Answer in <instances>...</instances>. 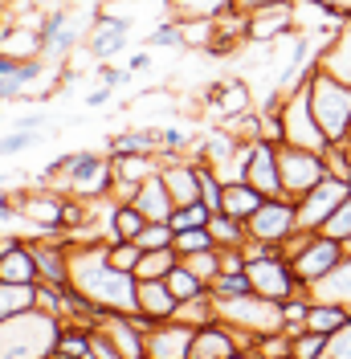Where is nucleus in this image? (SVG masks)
<instances>
[{
  "label": "nucleus",
  "instance_id": "1",
  "mask_svg": "<svg viewBox=\"0 0 351 359\" xmlns=\"http://www.w3.org/2000/svg\"><path fill=\"white\" fill-rule=\"evenodd\" d=\"M135 273L114 269L107 257V237L102 241H86V245H69V286L90 298L102 311L127 314L135 311Z\"/></svg>",
  "mask_w": 351,
  "mask_h": 359
},
{
  "label": "nucleus",
  "instance_id": "2",
  "mask_svg": "<svg viewBox=\"0 0 351 359\" xmlns=\"http://www.w3.org/2000/svg\"><path fill=\"white\" fill-rule=\"evenodd\" d=\"M66 318H53L45 311H25L0 323V359H53Z\"/></svg>",
  "mask_w": 351,
  "mask_h": 359
},
{
  "label": "nucleus",
  "instance_id": "3",
  "mask_svg": "<svg viewBox=\"0 0 351 359\" xmlns=\"http://www.w3.org/2000/svg\"><path fill=\"white\" fill-rule=\"evenodd\" d=\"M66 180L69 196H78V201H110L114 196V172H110V156H102V151H69V156H62L58 163H49V176Z\"/></svg>",
  "mask_w": 351,
  "mask_h": 359
},
{
  "label": "nucleus",
  "instance_id": "4",
  "mask_svg": "<svg viewBox=\"0 0 351 359\" xmlns=\"http://www.w3.org/2000/svg\"><path fill=\"white\" fill-rule=\"evenodd\" d=\"M307 94H310V111L319 118V127L327 131L331 143H343L351 127V86L331 78L323 69H314L307 78Z\"/></svg>",
  "mask_w": 351,
  "mask_h": 359
},
{
  "label": "nucleus",
  "instance_id": "5",
  "mask_svg": "<svg viewBox=\"0 0 351 359\" xmlns=\"http://www.w3.org/2000/svg\"><path fill=\"white\" fill-rule=\"evenodd\" d=\"M217 318H225L229 327H237L241 335L262 339L270 331H286L282 302L265 298V294H237V298H217Z\"/></svg>",
  "mask_w": 351,
  "mask_h": 359
},
{
  "label": "nucleus",
  "instance_id": "6",
  "mask_svg": "<svg viewBox=\"0 0 351 359\" xmlns=\"http://www.w3.org/2000/svg\"><path fill=\"white\" fill-rule=\"evenodd\" d=\"M278 118H282V143L307 147V151H327V147H331L327 131L319 127V118H314V111H310L307 82L278 98Z\"/></svg>",
  "mask_w": 351,
  "mask_h": 359
},
{
  "label": "nucleus",
  "instance_id": "7",
  "mask_svg": "<svg viewBox=\"0 0 351 359\" xmlns=\"http://www.w3.org/2000/svg\"><path fill=\"white\" fill-rule=\"evenodd\" d=\"M278 172H282V192L286 196H303L327 172V156L323 151H307V147H294V143H278Z\"/></svg>",
  "mask_w": 351,
  "mask_h": 359
},
{
  "label": "nucleus",
  "instance_id": "8",
  "mask_svg": "<svg viewBox=\"0 0 351 359\" xmlns=\"http://www.w3.org/2000/svg\"><path fill=\"white\" fill-rule=\"evenodd\" d=\"M245 273H249L253 294H265V298H274V302H286L290 294L303 290V282H298V273H294V266H290V257H286L282 249L245 262Z\"/></svg>",
  "mask_w": 351,
  "mask_h": 359
},
{
  "label": "nucleus",
  "instance_id": "9",
  "mask_svg": "<svg viewBox=\"0 0 351 359\" xmlns=\"http://www.w3.org/2000/svg\"><path fill=\"white\" fill-rule=\"evenodd\" d=\"M298 229V204L294 196H265L262 208L245 221V233L253 237V241H265V245H278Z\"/></svg>",
  "mask_w": 351,
  "mask_h": 359
},
{
  "label": "nucleus",
  "instance_id": "10",
  "mask_svg": "<svg viewBox=\"0 0 351 359\" xmlns=\"http://www.w3.org/2000/svg\"><path fill=\"white\" fill-rule=\"evenodd\" d=\"M66 201L69 196H58L53 188H29V192H17V212L37 233L58 237V233H66Z\"/></svg>",
  "mask_w": 351,
  "mask_h": 359
},
{
  "label": "nucleus",
  "instance_id": "11",
  "mask_svg": "<svg viewBox=\"0 0 351 359\" xmlns=\"http://www.w3.org/2000/svg\"><path fill=\"white\" fill-rule=\"evenodd\" d=\"M351 192V184L347 180H339V176H323L310 192H303L298 196V229H310V233H319L323 224H327V217L339 208V201Z\"/></svg>",
  "mask_w": 351,
  "mask_h": 359
},
{
  "label": "nucleus",
  "instance_id": "12",
  "mask_svg": "<svg viewBox=\"0 0 351 359\" xmlns=\"http://www.w3.org/2000/svg\"><path fill=\"white\" fill-rule=\"evenodd\" d=\"M249 343H253V339L241 335L237 327H229L225 318H213V323L197 327L192 359H245L249 355Z\"/></svg>",
  "mask_w": 351,
  "mask_h": 359
},
{
  "label": "nucleus",
  "instance_id": "13",
  "mask_svg": "<svg viewBox=\"0 0 351 359\" xmlns=\"http://www.w3.org/2000/svg\"><path fill=\"white\" fill-rule=\"evenodd\" d=\"M131 17H114L107 8H98L94 13V21H90V33H86V53L98 62V66H107L110 57H119L123 49H127V37H131Z\"/></svg>",
  "mask_w": 351,
  "mask_h": 359
},
{
  "label": "nucleus",
  "instance_id": "14",
  "mask_svg": "<svg viewBox=\"0 0 351 359\" xmlns=\"http://www.w3.org/2000/svg\"><path fill=\"white\" fill-rule=\"evenodd\" d=\"M343 253H347L343 241H335V237H327V233H310L307 245L290 257V266H294V273H298V282L310 286V282H319V278H323V273L343 257Z\"/></svg>",
  "mask_w": 351,
  "mask_h": 359
},
{
  "label": "nucleus",
  "instance_id": "15",
  "mask_svg": "<svg viewBox=\"0 0 351 359\" xmlns=\"http://www.w3.org/2000/svg\"><path fill=\"white\" fill-rule=\"evenodd\" d=\"M192 339H197V327L180 318H164L147 331L143 347H147V359H192Z\"/></svg>",
  "mask_w": 351,
  "mask_h": 359
},
{
  "label": "nucleus",
  "instance_id": "16",
  "mask_svg": "<svg viewBox=\"0 0 351 359\" xmlns=\"http://www.w3.org/2000/svg\"><path fill=\"white\" fill-rule=\"evenodd\" d=\"M294 29H298L294 4H270V8H258V13H245V41H253V45L282 41L286 33H294Z\"/></svg>",
  "mask_w": 351,
  "mask_h": 359
},
{
  "label": "nucleus",
  "instance_id": "17",
  "mask_svg": "<svg viewBox=\"0 0 351 359\" xmlns=\"http://www.w3.org/2000/svg\"><path fill=\"white\" fill-rule=\"evenodd\" d=\"M33 257H37V282H58V286H69V241L66 233L58 237H33L29 241Z\"/></svg>",
  "mask_w": 351,
  "mask_h": 359
},
{
  "label": "nucleus",
  "instance_id": "18",
  "mask_svg": "<svg viewBox=\"0 0 351 359\" xmlns=\"http://www.w3.org/2000/svg\"><path fill=\"white\" fill-rule=\"evenodd\" d=\"M314 66L323 69V74H331V78H339V82H347V86H351V21H343L327 41L319 45Z\"/></svg>",
  "mask_w": 351,
  "mask_h": 359
},
{
  "label": "nucleus",
  "instance_id": "19",
  "mask_svg": "<svg viewBox=\"0 0 351 359\" xmlns=\"http://www.w3.org/2000/svg\"><path fill=\"white\" fill-rule=\"evenodd\" d=\"M110 172H114V201H131L135 188L159 172V159L155 156H110Z\"/></svg>",
  "mask_w": 351,
  "mask_h": 359
},
{
  "label": "nucleus",
  "instance_id": "20",
  "mask_svg": "<svg viewBox=\"0 0 351 359\" xmlns=\"http://www.w3.org/2000/svg\"><path fill=\"white\" fill-rule=\"evenodd\" d=\"M98 331H107V339L119 347V359H147V347H143V331L135 327L127 314L119 311H107L102 318H98Z\"/></svg>",
  "mask_w": 351,
  "mask_h": 359
},
{
  "label": "nucleus",
  "instance_id": "21",
  "mask_svg": "<svg viewBox=\"0 0 351 359\" xmlns=\"http://www.w3.org/2000/svg\"><path fill=\"white\" fill-rule=\"evenodd\" d=\"M307 294L314 298V302H339V306H351V249L319 278V282H310Z\"/></svg>",
  "mask_w": 351,
  "mask_h": 359
},
{
  "label": "nucleus",
  "instance_id": "22",
  "mask_svg": "<svg viewBox=\"0 0 351 359\" xmlns=\"http://www.w3.org/2000/svg\"><path fill=\"white\" fill-rule=\"evenodd\" d=\"M131 204L147 217V221H172V212H176V201H172V192H168V184H164V176L155 172V176H147L139 188L131 192Z\"/></svg>",
  "mask_w": 351,
  "mask_h": 359
},
{
  "label": "nucleus",
  "instance_id": "23",
  "mask_svg": "<svg viewBox=\"0 0 351 359\" xmlns=\"http://www.w3.org/2000/svg\"><path fill=\"white\" fill-rule=\"evenodd\" d=\"M176 294L168 290V282L164 278H139L135 282V311L152 314L155 323H164V318H176Z\"/></svg>",
  "mask_w": 351,
  "mask_h": 359
},
{
  "label": "nucleus",
  "instance_id": "24",
  "mask_svg": "<svg viewBox=\"0 0 351 359\" xmlns=\"http://www.w3.org/2000/svg\"><path fill=\"white\" fill-rule=\"evenodd\" d=\"M102 217H107V241H119V237H123V241H135L139 229L147 224V217H143L131 201H114V196H110V208Z\"/></svg>",
  "mask_w": 351,
  "mask_h": 359
},
{
  "label": "nucleus",
  "instance_id": "25",
  "mask_svg": "<svg viewBox=\"0 0 351 359\" xmlns=\"http://www.w3.org/2000/svg\"><path fill=\"white\" fill-rule=\"evenodd\" d=\"M262 192L253 188V184H245V180H225V192H220V212H229V217H237V221H249L258 208H262Z\"/></svg>",
  "mask_w": 351,
  "mask_h": 359
},
{
  "label": "nucleus",
  "instance_id": "26",
  "mask_svg": "<svg viewBox=\"0 0 351 359\" xmlns=\"http://www.w3.org/2000/svg\"><path fill=\"white\" fill-rule=\"evenodd\" d=\"M213 102H217V118H237V114L253 111V94H249V82H237V78H229V82H217L213 90Z\"/></svg>",
  "mask_w": 351,
  "mask_h": 359
},
{
  "label": "nucleus",
  "instance_id": "27",
  "mask_svg": "<svg viewBox=\"0 0 351 359\" xmlns=\"http://www.w3.org/2000/svg\"><path fill=\"white\" fill-rule=\"evenodd\" d=\"M164 143H159V131L152 127H135V131H119L110 139V156H159Z\"/></svg>",
  "mask_w": 351,
  "mask_h": 359
},
{
  "label": "nucleus",
  "instance_id": "28",
  "mask_svg": "<svg viewBox=\"0 0 351 359\" xmlns=\"http://www.w3.org/2000/svg\"><path fill=\"white\" fill-rule=\"evenodd\" d=\"M0 282H37V257L29 241H17L8 253H0Z\"/></svg>",
  "mask_w": 351,
  "mask_h": 359
},
{
  "label": "nucleus",
  "instance_id": "29",
  "mask_svg": "<svg viewBox=\"0 0 351 359\" xmlns=\"http://www.w3.org/2000/svg\"><path fill=\"white\" fill-rule=\"evenodd\" d=\"M37 306V282H0V323Z\"/></svg>",
  "mask_w": 351,
  "mask_h": 359
},
{
  "label": "nucleus",
  "instance_id": "30",
  "mask_svg": "<svg viewBox=\"0 0 351 359\" xmlns=\"http://www.w3.org/2000/svg\"><path fill=\"white\" fill-rule=\"evenodd\" d=\"M45 74V57H25L21 69H13V74H0V102H13V98H21L25 86L29 82H37Z\"/></svg>",
  "mask_w": 351,
  "mask_h": 359
},
{
  "label": "nucleus",
  "instance_id": "31",
  "mask_svg": "<svg viewBox=\"0 0 351 359\" xmlns=\"http://www.w3.org/2000/svg\"><path fill=\"white\" fill-rule=\"evenodd\" d=\"M233 13V0H172L176 21H220Z\"/></svg>",
  "mask_w": 351,
  "mask_h": 359
},
{
  "label": "nucleus",
  "instance_id": "32",
  "mask_svg": "<svg viewBox=\"0 0 351 359\" xmlns=\"http://www.w3.org/2000/svg\"><path fill=\"white\" fill-rule=\"evenodd\" d=\"M90 335H94V327H90V323H69V318H66L53 359H90Z\"/></svg>",
  "mask_w": 351,
  "mask_h": 359
},
{
  "label": "nucleus",
  "instance_id": "33",
  "mask_svg": "<svg viewBox=\"0 0 351 359\" xmlns=\"http://www.w3.org/2000/svg\"><path fill=\"white\" fill-rule=\"evenodd\" d=\"M347 318H351V306H339V302H314V298H310V311H307V327L310 331L331 335V331H339Z\"/></svg>",
  "mask_w": 351,
  "mask_h": 359
},
{
  "label": "nucleus",
  "instance_id": "34",
  "mask_svg": "<svg viewBox=\"0 0 351 359\" xmlns=\"http://www.w3.org/2000/svg\"><path fill=\"white\" fill-rule=\"evenodd\" d=\"M176 318L188 323V327L213 323V318H217V294H213V286H208L204 294H197V298H188V302H180V306H176Z\"/></svg>",
  "mask_w": 351,
  "mask_h": 359
},
{
  "label": "nucleus",
  "instance_id": "35",
  "mask_svg": "<svg viewBox=\"0 0 351 359\" xmlns=\"http://www.w3.org/2000/svg\"><path fill=\"white\" fill-rule=\"evenodd\" d=\"M208 233H213V241L217 249H241L245 245V221L237 217H229V212H213V221H208Z\"/></svg>",
  "mask_w": 351,
  "mask_h": 359
},
{
  "label": "nucleus",
  "instance_id": "36",
  "mask_svg": "<svg viewBox=\"0 0 351 359\" xmlns=\"http://www.w3.org/2000/svg\"><path fill=\"white\" fill-rule=\"evenodd\" d=\"M164 282H168V290L176 294V302H188V298H197V294L208 290V282H204L200 273H192V269L184 266V262H176L172 273H168Z\"/></svg>",
  "mask_w": 351,
  "mask_h": 359
},
{
  "label": "nucleus",
  "instance_id": "37",
  "mask_svg": "<svg viewBox=\"0 0 351 359\" xmlns=\"http://www.w3.org/2000/svg\"><path fill=\"white\" fill-rule=\"evenodd\" d=\"M86 33H90V25H86V21L69 17L66 29H62V33H53V41H45L41 57H45V62H49V57H66V53H69V49H74L78 41H86Z\"/></svg>",
  "mask_w": 351,
  "mask_h": 359
},
{
  "label": "nucleus",
  "instance_id": "38",
  "mask_svg": "<svg viewBox=\"0 0 351 359\" xmlns=\"http://www.w3.org/2000/svg\"><path fill=\"white\" fill-rule=\"evenodd\" d=\"M176 262H180V253H176L172 245L143 249V257H139V266H135V278H168Z\"/></svg>",
  "mask_w": 351,
  "mask_h": 359
},
{
  "label": "nucleus",
  "instance_id": "39",
  "mask_svg": "<svg viewBox=\"0 0 351 359\" xmlns=\"http://www.w3.org/2000/svg\"><path fill=\"white\" fill-rule=\"evenodd\" d=\"M249 355L253 359H290L294 355V339L286 335V331H270V335L249 343Z\"/></svg>",
  "mask_w": 351,
  "mask_h": 359
},
{
  "label": "nucleus",
  "instance_id": "40",
  "mask_svg": "<svg viewBox=\"0 0 351 359\" xmlns=\"http://www.w3.org/2000/svg\"><path fill=\"white\" fill-rule=\"evenodd\" d=\"M37 311L53 314V318H66V311H69V286H58V282H37Z\"/></svg>",
  "mask_w": 351,
  "mask_h": 359
},
{
  "label": "nucleus",
  "instance_id": "41",
  "mask_svg": "<svg viewBox=\"0 0 351 359\" xmlns=\"http://www.w3.org/2000/svg\"><path fill=\"white\" fill-rule=\"evenodd\" d=\"M172 249L180 257H188V253H200V249H217V241H213L208 224H200V229H176Z\"/></svg>",
  "mask_w": 351,
  "mask_h": 359
},
{
  "label": "nucleus",
  "instance_id": "42",
  "mask_svg": "<svg viewBox=\"0 0 351 359\" xmlns=\"http://www.w3.org/2000/svg\"><path fill=\"white\" fill-rule=\"evenodd\" d=\"M147 49H188V45H184V25L176 21V17L159 21L152 33H147Z\"/></svg>",
  "mask_w": 351,
  "mask_h": 359
},
{
  "label": "nucleus",
  "instance_id": "43",
  "mask_svg": "<svg viewBox=\"0 0 351 359\" xmlns=\"http://www.w3.org/2000/svg\"><path fill=\"white\" fill-rule=\"evenodd\" d=\"M213 221V208L204 201H192V204H176V212H172V229H200V224H208Z\"/></svg>",
  "mask_w": 351,
  "mask_h": 359
},
{
  "label": "nucleus",
  "instance_id": "44",
  "mask_svg": "<svg viewBox=\"0 0 351 359\" xmlns=\"http://www.w3.org/2000/svg\"><path fill=\"white\" fill-rule=\"evenodd\" d=\"M180 262L213 286V282H217V273H220V249H200V253H188V257H180Z\"/></svg>",
  "mask_w": 351,
  "mask_h": 359
},
{
  "label": "nucleus",
  "instance_id": "45",
  "mask_svg": "<svg viewBox=\"0 0 351 359\" xmlns=\"http://www.w3.org/2000/svg\"><path fill=\"white\" fill-rule=\"evenodd\" d=\"M253 286H249V273L245 269H220L217 282H213V294L217 298H237V294H249Z\"/></svg>",
  "mask_w": 351,
  "mask_h": 359
},
{
  "label": "nucleus",
  "instance_id": "46",
  "mask_svg": "<svg viewBox=\"0 0 351 359\" xmlns=\"http://www.w3.org/2000/svg\"><path fill=\"white\" fill-rule=\"evenodd\" d=\"M107 257L114 269H127V273H135V266H139V257H143V249L135 245V241H107Z\"/></svg>",
  "mask_w": 351,
  "mask_h": 359
},
{
  "label": "nucleus",
  "instance_id": "47",
  "mask_svg": "<svg viewBox=\"0 0 351 359\" xmlns=\"http://www.w3.org/2000/svg\"><path fill=\"white\" fill-rule=\"evenodd\" d=\"M294 339V355L290 359H323V351H327V335H319V331H310V327H303Z\"/></svg>",
  "mask_w": 351,
  "mask_h": 359
},
{
  "label": "nucleus",
  "instance_id": "48",
  "mask_svg": "<svg viewBox=\"0 0 351 359\" xmlns=\"http://www.w3.org/2000/svg\"><path fill=\"white\" fill-rule=\"evenodd\" d=\"M319 233H327V237H335V241H351V192L339 201V208L327 217V224H323Z\"/></svg>",
  "mask_w": 351,
  "mask_h": 359
},
{
  "label": "nucleus",
  "instance_id": "49",
  "mask_svg": "<svg viewBox=\"0 0 351 359\" xmlns=\"http://www.w3.org/2000/svg\"><path fill=\"white\" fill-rule=\"evenodd\" d=\"M172 237H176V229L168 221H147L143 229H139L135 245L139 249H164V245H172Z\"/></svg>",
  "mask_w": 351,
  "mask_h": 359
},
{
  "label": "nucleus",
  "instance_id": "50",
  "mask_svg": "<svg viewBox=\"0 0 351 359\" xmlns=\"http://www.w3.org/2000/svg\"><path fill=\"white\" fill-rule=\"evenodd\" d=\"M37 139H41V131H17V127H13L8 135H0V159L21 156L25 147H33Z\"/></svg>",
  "mask_w": 351,
  "mask_h": 359
},
{
  "label": "nucleus",
  "instance_id": "51",
  "mask_svg": "<svg viewBox=\"0 0 351 359\" xmlns=\"http://www.w3.org/2000/svg\"><path fill=\"white\" fill-rule=\"evenodd\" d=\"M323 359H351V318L339 327V331H331L327 335V351Z\"/></svg>",
  "mask_w": 351,
  "mask_h": 359
},
{
  "label": "nucleus",
  "instance_id": "52",
  "mask_svg": "<svg viewBox=\"0 0 351 359\" xmlns=\"http://www.w3.org/2000/svg\"><path fill=\"white\" fill-rule=\"evenodd\" d=\"M90 359H119V347L107 339V331H98L94 327V335H90Z\"/></svg>",
  "mask_w": 351,
  "mask_h": 359
},
{
  "label": "nucleus",
  "instance_id": "53",
  "mask_svg": "<svg viewBox=\"0 0 351 359\" xmlns=\"http://www.w3.org/2000/svg\"><path fill=\"white\" fill-rule=\"evenodd\" d=\"M310 4H319L323 13L339 17V21H351V0H310Z\"/></svg>",
  "mask_w": 351,
  "mask_h": 359
},
{
  "label": "nucleus",
  "instance_id": "54",
  "mask_svg": "<svg viewBox=\"0 0 351 359\" xmlns=\"http://www.w3.org/2000/svg\"><path fill=\"white\" fill-rule=\"evenodd\" d=\"M159 143H164V151H184L188 135L180 131V127H168V131H159Z\"/></svg>",
  "mask_w": 351,
  "mask_h": 359
},
{
  "label": "nucleus",
  "instance_id": "55",
  "mask_svg": "<svg viewBox=\"0 0 351 359\" xmlns=\"http://www.w3.org/2000/svg\"><path fill=\"white\" fill-rule=\"evenodd\" d=\"M45 123H49L45 114H21V118H13L17 131H45Z\"/></svg>",
  "mask_w": 351,
  "mask_h": 359
},
{
  "label": "nucleus",
  "instance_id": "56",
  "mask_svg": "<svg viewBox=\"0 0 351 359\" xmlns=\"http://www.w3.org/2000/svg\"><path fill=\"white\" fill-rule=\"evenodd\" d=\"M123 82H131V69H110V66H102V86L119 90Z\"/></svg>",
  "mask_w": 351,
  "mask_h": 359
},
{
  "label": "nucleus",
  "instance_id": "57",
  "mask_svg": "<svg viewBox=\"0 0 351 359\" xmlns=\"http://www.w3.org/2000/svg\"><path fill=\"white\" fill-rule=\"evenodd\" d=\"M270 4H294V0H233L237 13H258V8H270Z\"/></svg>",
  "mask_w": 351,
  "mask_h": 359
},
{
  "label": "nucleus",
  "instance_id": "58",
  "mask_svg": "<svg viewBox=\"0 0 351 359\" xmlns=\"http://www.w3.org/2000/svg\"><path fill=\"white\" fill-rule=\"evenodd\" d=\"M110 94H114L110 86H98V90H90V94H86V107H107V102H110Z\"/></svg>",
  "mask_w": 351,
  "mask_h": 359
},
{
  "label": "nucleus",
  "instance_id": "59",
  "mask_svg": "<svg viewBox=\"0 0 351 359\" xmlns=\"http://www.w3.org/2000/svg\"><path fill=\"white\" fill-rule=\"evenodd\" d=\"M147 66H152V49H139L131 62H127V69H131V74H139V69H147Z\"/></svg>",
  "mask_w": 351,
  "mask_h": 359
},
{
  "label": "nucleus",
  "instance_id": "60",
  "mask_svg": "<svg viewBox=\"0 0 351 359\" xmlns=\"http://www.w3.org/2000/svg\"><path fill=\"white\" fill-rule=\"evenodd\" d=\"M343 151H347V168H351V139H343Z\"/></svg>",
  "mask_w": 351,
  "mask_h": 359
},
{
  "label": "nucleus",
  "instance_id": "61",
  "mask_svg": "<svg viewBox=\"0 0 351 359\" xmlns=\"http://www.w3.org/2000/svg\"><path fill=\"white\" fill-rule=\"evenodd\" d=\"M164 4H168V8H172V0H164Z\"/></svg>",
  "mask_w": 351,
  "mask_h": 359
},
{
  "label": "nucleus",
  "instance_id": "62",
  "mask_svg": "<svg viewBox=\"0 0 351 359\" xmlns=\"http://www.w3.org/2000/svg\"><path fill=\"white\" fill-rule=\"evenodd\" d=\"M347 139H351V127H347Z\"/></svg>",
  "mask_w": 351,
  "mask_h": 359
},
{
  "label": "nucleus",
  "instance_id": "63",
  "mask_svg": "<svg viewBox=\"0 0 351 359\" xmlns=\"http://www.w3.org/2000/svg\"><path fill=\"white\" fill-rule=\"evenodd\" d=\"M0 180H4V176H0Z\"/></svg>",
  "mask_w": 351,
  "mask_h": 359
}]
</instances>
